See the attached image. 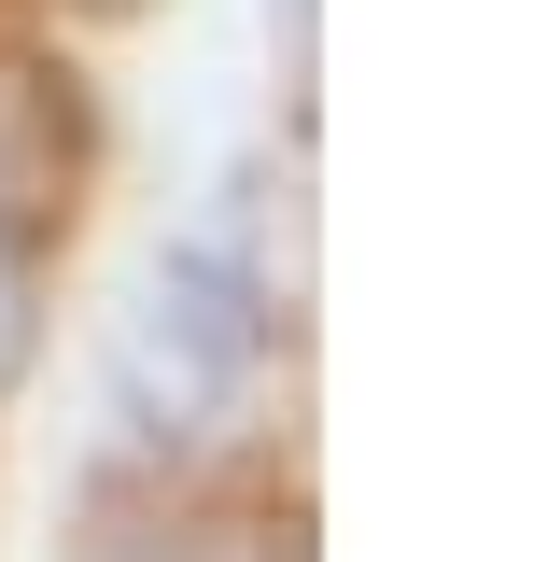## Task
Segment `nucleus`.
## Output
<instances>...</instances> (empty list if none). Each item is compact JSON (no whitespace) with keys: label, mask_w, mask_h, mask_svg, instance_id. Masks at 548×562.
<instances>
[{"label":"nucleus","mask_w":548,"mask_h":562,"mask_svg":"<svg viewBox=\"0 0 548 562\" xmlns=\"http://www.w3.org/2000/svg\"><path fill=\"white\" fill-rule=\"evenodd\" d=\"M14 351H29V281H14V254H0V380H14Z\"/></svg>","instance_id":"2"},{"label":"nucleus","mask_w":548,"mask_h":562,"mask_svg":"<svg viewBox=\"0 0 548 562\" xmlns=\"http://www.w3.org/2000/svg\"><path fill=\"white\" fill-rule=\"evenodd\" d=\"M268 338H281L268 239H254L239 198H211V211H183V225L141 254L127 310H113V338H99V408H113V436H127L141 464H198V450H225V436L254 422Z\"/></svg>","instance_id":"1"}]
</instances>
